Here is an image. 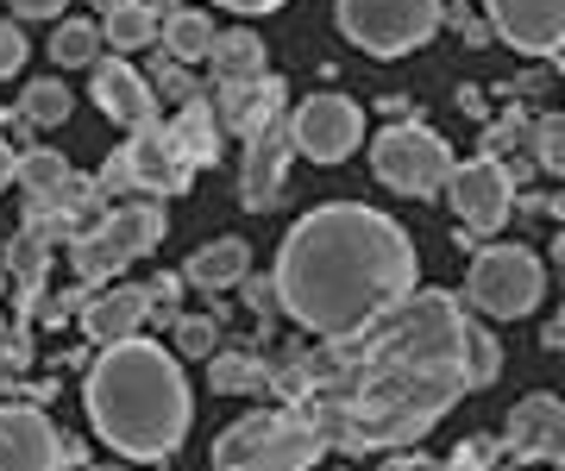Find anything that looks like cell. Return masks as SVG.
Listing matches in <instances>:
<instances>
[{
  "label": "cell",
  "mask_w": 565,
  "mask_h": 471,
  "mask_svg": "<svg viewBox=\"0 0 565 471\" xmlns=\"http://www.w3.org/2000/svg\"><path fill=\"white\" fill-rule=\"evenodd\" d=\"M289 139H296V151L315 158V164H345L364 139V107L345 101V95H315V101L296 107Z\"/></svg>",
  "instance_id": "9c48e42d"
},
{
  "label": "cell",
  "mask_w": 565,
  "mask_h": 471,
  "mask_svg": "<svg viewBox=\"0 0 565 471\" xmlns=\"http://www.w3.org/2000/svg\"><path fill=\"white\" fill-rule=\"evenodd\" d=\"M145 328V283H120V289H102L82 302V333L88 346H120Z\"/></svg>",
  "instance_id": "ac0fdd59"
},
{
  "label": "cell",
  "mask_w": 565,
  "mask_h": 471,
  "mask_svg": "<svg viewBox=\"0 0 565 471\" xmlns=\"http://www.w3.org/2000/svg\"><path fill=\"white\" fill-rule=\"evenodd\" d=\"M282 101H289V88H282V76H252V83H214V120H221V132H239V139H252L258 126L282 120Z\"/></svg>",
  "instance_id": "9a60e30c"
},
{
  "label": "cell",
  "mask_w": 565,
  "mask_h": 471,
  "mask_svg": "<svg viewBox=\"0 0 565 471\" xmlns=\"http://www.w3.org/2000/svg\"><path fill=\"white\" fill-rule=\"evenodd\" d=\"M446 202L459 214V233H497L509 221V207H515V183H509V170L497 158H471V164H452L446 176Z\"/></svg>",
  "instance_id": "30bf717a"
},
{
  "label": "cell",
  "mask_w": 565,
  "mask_h": 471,
  "mask_svg": "<svg viewBox=\"0 0 565 471\" xmlns=\"http://www.w3.org/2000/svg\"><path fill=\"white\" fill-rule=\"evenodd\" d=\"M95 51H102V25L63 20L57 32H51V57H57L63 69H82V63H95Z\"/></svg>",
  "instance_id": "4316f807"
},
{
  "label": "cell",
  "mask_w": 565,
  "mask_h": 471,
  "mask_svg": "<svg viewBox=\"0 0 565 471\" xmlns=\"http://www.w3.org/2000/svg\"><path fill=\"white\" fill-rule=\"evenodd\" d=\"M459 32H465V44H471V51H478V44H490V39H497V32H490V20H465Z\"/></svg>",
  "instance_id": "60d3db41"
},
{
  "label": "cell",
  "mask_w": 565,
  "mask_h": 471,
  "mask_svg": "<svg viewBox=\"0 0 565 471\" xmlns=\"http://www.w3.org/2000/svg\"><path fill=\"white\" fill-rule=\"evenodd\" d=\"M158 44L170 63H202L214 51V20L195 13V7H170L158 0Z\"/></svg>",
  "instance_id": "d6986e66"
},
{
  "label": "cell",
  "mask_w": 565,
  "mask_h": 471,
  "mask_svg": "<svg viewBox=\"0 0 565 471\" xmlns=\"http://www.w3.org/2000/svg\"><path fill=\"white\" fill-rule=\"evenodd\" d=\"M553 251H559V265H565V233H559V246H553Z\"/></svg>",
  "instance_id": "bcb514c9"
},
{
  "label": "cell",
  "mask_w": 565,
  "mask_h": 471,
  "mask_svg": "<svg viewBox=\"0 0 565 471\" xmlns=\"http://www.w3.org/2000/svg\"><path fill=\"white\" fill-rule=\"evenodd\" d=\"M490 32L527 57H553L565 44V0H484Z\"/></svg>",
  "instance_id": "7c38bea8"
},
{
  "label": "cell",
  "mask_w": 565,
  "mask_h": 471,
  "mask_svg": "<svg viewBox=\"0 0 565 471\" xmlns=\"http://www.w3.org/2000/svg\"><path fill=\"white\" fill-rule=\"evenodd\" d=\"M44 265H51L44 239H32V233H25V239H13V258H7V270H13L25 289H39V283H44Z\"/></svg>",
  "instance_id": "4dcf8cb0"
},
{
  "label": "cell",
  "mask_w": 565,
  "mask_h": 471,
  "mask_svg": "<svg viewBox=\"0 0 565 471\" xmlns=\"http://www.w3.org/2000/svg\"><path fill=\"white\" fill-rule=\"evenodd\" d=\"M340 32L371 57H408L440 32V0H340Z\"/></svg>",
  "instance_id": "52a82bcc"
},
{
  "label": "cell",
  "mask_w": 565,
  "mask_h": 471,
  "mask_svg": "<svg viewBox=\"0 0 565 471\" xmlns=\"http://www.w3.org/2000/svg\"><path fill=\"white\" fill-rule=\"evenodd\" d=\"M25 63V32L13 20H0V76H20Z\"/></svg>",
  "instance_id": "836d02e7"
},
{
  "label": "cell",
  "mask_w": 565,
  "mask_h": 471,
  "mask_svg": "<svg viewBox=\"0 0 565 471\" xmlns=\"http://www.w3.org/2000/svg\"><path fill=\"white\" fill-rule=\"evenodd\" d=\"M245 302L258 308V314H270V302H277V283H270V277H252V270H245Z\"/></svg>",
  "instance_id": "8d00e7d4"
},
{
  "label": "cell",
  "mask_w": 565,
  "mask_h": 471,
  "mask_svg": "<svg viewBox=\"0 0 565 471\" xmlns=\"http://www.w3.org/2000/svg\"><path fill=\"white\" fill-rule=\"evenodd\" d=\"M70 183H76V170L63 151H25L20 158V189L32 207H63L70 202Z\"/></svg>",
  "instance_id": "44dd1931"
},
{
  "label": "cell",
  "mask_w": 565,
  "mask_h": 471,
  "mask_svg": "<svg viewBox=\"0 0 565 471\" xmlns=\"http://www.w3.org/2000/svg\"><path fill=\"white\" fill-rule=\"evenodd\" d=\"M245 270H252V246L226 233V239H207V246L189 258L182 283H195V289H233V283H245Z\"/></svg>",
  "instance_id": "ffe728a7"
},
{
  "label": "cell",
  "mask_w": 565,
  "mask_h": 471,
  "mask_svg": "<svg viewBox=\"0 0 565 471\" xmlns=\"http://www.w3.org/2000/svg\"><path fill=\"white\" fill-rule=\"evenodd\" d=\"M95 471H120V465H95Z\"/></svg>",
  "instance_id": "7dc6e473"
},
{
  "label": "cell",
  "mask_w": 565,
  "mask_h": 471,
  "mask_svg": "<svg viewBox=\"0 0 565 471\" xmlns=\"http://www.w3.org/2000/svg\"><path fill=\"white\" fill-rule=\"evenodd\" d=\"M408 233L364 202H327L289 226L277 251V302L321 340H345L415 289Z\"/></svg>",
  "instance_id": "7a4b0ae2"
},
{
  "label": "cell",
  "mask_w": 565,
  "mask_h": 471,
  "mask_svg": "<svg viewBox=\"0 0 565 471\" xmlns=\"http://www.w3.org/2000/svg\"><path fill=\"white\" fill-rule=\"evenodd\" d=\"M503 447L515 459H553V465H565V403L559 396H527V403H515Z\"/></svg>",
  "instance_id": "2e32d148"
},
{
  "label": "cell",
  "mask_w": 565,
  "mask_h": 471,
  "mask_svg": "<svg viewBox=\"0 0 565 471\" xmlns=\"http://www.w3.org/2000/svg\"><path fill=\"white\" fill-rule=\"evenodd\" d=\"M522 139H527V151H534V164L565 176V120L559 114H553V120H522Z\"/></svg>",
  "instance_id": "83f0119b"
},
{
  "label": "cell",
  "mask_w": 565,
  "mask_h": 471,
  "mask_svg": "<svg viewBox=\"0 0 565 471\" xmlns=\"http://www.w3.org/2000/svg\"><path fill=\"white\" fill-rule=\"evenodd\" d=\"M88 421L120 459H170L182 447V433L195 421L189 403V377L158 340H120L102 346L95 371H88Z\"/></svg>",
  "instance_id": "3957f363"
},
{
  "label": "cell",
  "mask_w": 565,
  "mask_h": 471,
  "mask_svg": "<svg viewBox=\"0 0 565 471\" xmlns=\"http://www.w3.org/2000/svg\"><path fill=\"white\" fill-rule=\"evenodd\" d=\"M158 239H163V207L120 202L102 214V226H88L76 246H70V265H76L82 283H107V277H120L126 258L158 251Z\"/></svg>",
  "instance_id": "5b68a950"
},
{
  "label": "cell",
  "mask_w": 565,
  "mask_h": 471,
  "mask_svg": "<svg viewBox=\"0 0 565 471\" xmlns=\"http://www.w3.org/2000/svg\"><path fill=\"white\" fill-rule=\"evenodd\" d=\"M13 176H20V151H13V144L0 139V189L13 183Z\"/></svg>",
  "instance_id": "ab89813d"
},
{
  "label": "cell",
  "mask_w": 565,
  "mask_h": 471,
  "mask_svg": "<svg viewBox=\"0 0 565 471\" xmlns=\"http://www.w3.org/2000/svg\"><path fill=\"white\" fill-rule=\"evenodd\" d=\"M126 170H132V189H151V195H182L195 183V164L182 158L177 132L163 120H145L126 144Z\"/></svg>",
  "instance_id": "8fae6325"
},
{
  "label": "cell",
  "mask_w": 565,
  "mask_h": 471,
  "mask_svg": "<svg viewBox=\"0 0 565 471\" xmlns=\"http://www.w3.org/2000/svg\"><path fill=\"white\" fill-rule=\"evenodd\" d=\"M102 39L114 51H145V44L158 39V7L151 0H114L102 13Z\"/></svg>",
  "instance_id": "7402d4cb"
},
{
  "label": "cell",
  "mask_w": 565,
  "mask_h": 471,
  "mask_svg": "<svg viewBox=\"0 0 565 471\" xmlns=\"http://www.w3.org/2000/svg\"><path fill=\"white\" fill-rule=\"evenodd\" d=\"M321 433L308 428V415L289 409H252L214 440V471H308L321 459Z\"/></svg>",
  "instance_id": "277c9868"
},
{
  "label": "cell",
  "mask_w": 565,
  "mask_h": 471,
  "mask_svg": "<svg viewBox=\"0 0 565 471\" xmlns=\"http://www.w3.org/2000/svg\"><path fill=\"white\" fill-rule=\"evenodd\" d=\"M182 302V277H151L145 283V321H177Z\"/></svg>",
  "instance_id": "1f68e13d"
},
{
  "label": "cell",
  "mask_w": 565,
  "mask_h": 471,
  "mask_svg": "<svg viewBox=\"0 0 565 471\" xmlns=\"http://www.w3.org/2000/svg\"><path fill=\"white\" fill-rule=\"evenodd\" d=\"M63 465H88V447H82L76 433H70V440H63Z\"/></svg>",
  "instance_id": "7bdbcfd3"
},
{
  "label": "cell",
  "mask_w": 565,
  "mask_h": 471,
  "mask_svg": "<svg viewBox=\"0 0 565 471\" xmlns=\"http://www.w3.org/2000/svg\"><path fill=\"white\" fill-rule=\"evenodd\" d=\"M440 20H452V25H465L471 13H465V0H440Z\"/></svg>",
  "instance_id": "ee69618b"
},
{
  "label": "cell",
  "mask_w": 565,
  "mask_h": 471,
  "mask_svg": "<svg viewBox=\"0 0 565 471\" xmlns=\"http://www.w3.org/2000/svg\"><path fill=\"white\" fill-rule=\"evenodd\" d=\"M546 296V270L527 246H490L471 258V277H465V302L484 308L490 321H522L534 314Z\"/></svg>",
  "instance_id": "8992f818"
},
{
  "label": "cell",
  "mask_w": 565,
  "mask_h": 471,
  "mask_svg": "<svg viewBox=\"0 0 565 471\" xmlns=\"http://www.w3.org/2000/svg\"><path fill=\"white\" fill-rule=\"evenodd\" d=\"M95 107H102L114 126H126V132H139L145 120H158V95H151V83L120 57L95 63Z\"/></svg>",
  "instance_id": "e0dca14e"
},
{
  "label": "cell",
  "mask_w": 565,
  "mask_h": 471,
  "mask_svg": "<svg viewBox=\"0 0 565 471\" xmlns=\"http://www.w3.org/2000/svg\"><path fill=\"white\" fill-rule=\"evenodd\" d=\"M377 107H384L390 120H403V114H408V95H384V101H377Z\"/></svg>",
  "instance_id": "f6af8a7d"
},
{
  "label": "cell",
  "mask_w": 565,
  "mask_h": 471,
  "mask_svg": "<svg viewBox=\"0 0 565 471\" xmlns=\"http://www.w3.org/2000/svg\"><path fill=\"white\" fill-rule=\"evenodd\" d=\"M221 346V328L207 314H182L177 321V352H214Z\"/></svg>",
  "instance_id": "d6a6232c"
},
{
  "label": "cell",
  "mask_w": 565,
  "mask_h": 471,
  "mask_svg": "<svg viewBox=\"0 0 565 471\" xmlns=\"http://www.w3.org/2000/svg\"><path fill=\"white\" fill-rule=\"evenodd\" d=\"M221 7H233V13H277L282 0H221Z\"/></svg>",
  "instance_id": "b9f144b4"
},
{
  "label": "cell",
  "mask_w": 565,
  "mask_h": 471,
  "mask_svg": "<svg viewBox=\"0 0 565 471\" xmlns=\"http://www.w3.org/2000/svg\"><path fill=\"white\" fill-rule=\"evenodd\" d=\"M371 170H377V183L396 189V195H434L446 189L452 176V144L422 120H396L377 132L371 144Z\"/></svg>",
  "instance_id": "ba28073f"
},
{
  "label": "cell",
  "mask_w": 565,
  "mask_h": 471,
  "mask_svg": "<svg viewBox=\"0 0 565 471\" xmlns=\"http://www.w3.org/2000/svg\"><path fill=\"white\" fill-rule=\"evenodd\" d=\"M207 63H214V83H252V76H264L258 32H226V39H214Z\"/></svg>",
  "instance_id": "cb8c5ba5"
},
{
  "label": "cell",
  "mask_w": 565,
  "mask_h": 471,
  "mask_svg": "<svg viewBox=\"0 0 565 471\" xmlns=\"http://www.w3.org/2000/svg\"><path fill=\"white\" fill-rule=\"evenodd\" d=\"M0 471H63V433L25 403L0 409Z\"/></svg>",
  "instance_id": "4fadbf2b"
},
{
  "label": "cell",
  "mask_w": 565,
  "mask_h": 471,
  "mask_svg": "<svg viewBox=\"0 0 565 471\" xmlns=\"http://www.w3.org/2000/svg\"><path fill=\"white\" fill-rule=\"evenodd\" d=\"M170 132H177L182 158H189L195 170H202V164H214V151H221V120H214V107H207V101L177 107V120H170Z\"/></svg>",
  "instance_id": "603a6c76"
},
{
  "label": "cell",
  "mask_w": 565,
  "mask_h": 471,
  "mask_svg": "<svg viewBox=\"0 0 565 471\" xmlns=\"http://www.w3.org/2000/svg\"><path fill=\"white\" fill-rule=\"evenodd\" d=\"M151 95L170 101V107L202 101V88H195V76H189V63H170V57H158V69H151Z\"/></svg>",
  "instance_id": "f1b7e54d"
},
{
  "label": "cell",
  "mask_w": 565,
  "mask_h": 471,
  "mask_svg": "<svg viewBox=\"0 0 565 471\" xmlns=\"http://www.w3.org/2000/svg\"><path fill=\"white\" fill-rule=\"evenodd\" d=\"M315 389L296 409L327 452H396L415 447L459 409L465 384V308L446 289H408L377 321L327 340Z\"/></svg>",
  "instance_id": "6da1fadb"
},
{
  "label": "cell",
  "mask_w": 565,
  "mask_h": 471,
  "mask_svg": "<svg viewBox=\"0 0 565 471\" xmlns=\"http://www.w3.org/2000/svg\"><path fill=\"white\" fill-rule=\"evenodd\" d=\"M340 471H352V465H340Z\"/></svg>",
  "instance_id": "681fc988"
},
{
  "label": "cell",
  "mask_w": 565,
  "mask_h": 471,
  "mask_svg": "<svg viewBox=\"0 0 565 471\" xmlns=\"http://www.w3.org/2000/svg\"><path fill=\"white\" fill-rule=\"evenodd\" d=\"M95 189H102L107 202H120L126 189H132V170H126V151H114V158L102 164V176H95Z\"/></svg>",
  "instance_id": "e575fe53"
},
{
  "label": "cell",
  "mask_w": 565,
  "mask_h": 471,
  "mask_svg": "<svg viewBox=\"0 0 565 471\" xmlns=\"http://www.w3.org/2000/svg\"><path fill=\"white\" fill-rule=\"evenodd\" d=\"M0 283H7V277H0Z\"/></svg>",
  "instance_id": "f907efd6"
},
{
  "label": "cell",
  "mask_w": 565,
  "mask_h": 471,
  "mask_svg": "<svg viewBox=\"0 0 565 471\" xmlns=\"http://www.w3.org/2000/svg\"><path fill=\"white\" fill-rule=\"evenodd\" d=\"M559 120H565V114H559Z\"/></svg>",
  "instance_id": "816d5d0a"
},
{
  "label": "cell",
  "mask_w": 565,
  "mask_h": 471,
  "mask_svg": "<svg viewBox=\"0 0 565 471\" xmlns=\"http://www.w3.org/2000/svg\"><path fill=\"white\" fill-rule=\"evenodd\" d=\"M559 221H565V202H559Z\"/></svg>",
  "instance_id": "c3c4849f"
},
{
  "label": "cell",
  "mask_w": 565,
  "mask_h": 471,
  "mask_svg": "<svg viewBox=\"0 0 565 471\" xmlns=\"http://www.w3.org/2000/svg\"><path fill=\"white\" fill-rule=\"evenodd\" d=\"M0 365L25 371V365H32V340H25V333H20V340H7V333H0Z\"/></svg>",
  "instance_id": "74e56055"
},
{
  "label": "cell",
  "mask_w": 565,
  "mask_h": 471,
  "mask_svg": "<svg viewBox=\"0 0 565 471\" xmlns=\"http://www.w3.org/2000/svg\"><path fill=\"white\" fill-rule=\"evenodd\" d=\"M497 371H503V346H497V333L478 328V321H465V384L484 389V384H497Z\"/></svg>",
  "instance_id": "484cf974"
},
{
  "label": "cell",
  "mask_w": 565,
  "mask_h": 471,
  "mask_svg": "<svg viewBox=\"0 0 565 471\" xmlns=\"http://www.w3.org/2000/svg\"><path fill=\"white\" fill-rule=\"evenodd\" d=\"M258 384H264V365L252 352H221V358H214V389L239 396V389H258Z\"/></svg>",
  "instance_id": "f546056e"
},
{
  "label": "cell",
  "mask_w": 565,
  "mask_h": 471,
  "mask_svg": "<svg viewBox=\"0 0 565 471\" xmlns=\"http://www.w3.org/2000/svg\"><path fill=\"white\" fill-rule=\"evenodd\" d=\"M70 83H57V76H39V83L20 95V120L25 126H63L70 120Z\"/></svg>",
  "instance_id": "d4e9b609"
},
{
  "label": "cell",
  "mask_w": 565,
  "mask_h": 471,
  "mask_svg": "<svg viewBox=\"0 0 565 471\" xmlns=\"http://www.w3.org/2000/svg\"><path fill=\"white\" fill-rule=\"evenodd\" d=\"M289 151H296V139H289V126H282V120L258 126V132L245 139L239 207H252V214H264V207H277V195H282V176H289Z\"/></svg>",
  "instance_id": "5bb4252c"
},
{
  "label": "cell",
  "mask_w": 565,
  "mask_h": 471,
  "mask_svg": "<svg viewBox=\"0 0 565 471\" xmlns=\"http://www.w3.org/2000/svg\"><path fill=\"white\" fill-rule=\"evenodd\" d=\"M7 7H13L20 20H57V13L70 7V0H7Z\"/></svg>",
  "instance_id": "f35d334b"
},
{
  "label": "cell",
  "mask_w": 565,
  "mask_h": 471,
  "mask_svg": "<svg viewBox=\"0 0 565 471\" xmlns=\"http://www.w3.org/2000/svg\"><path fill=\"white\" fill-rule=\"evenodd\" d=\"M515 139H522V114H509V120L490 126V132H484V158H497V164H503L509 144H515Z\"/></svg>",
  "instance_id": "d590c367"
}]
</instances>
